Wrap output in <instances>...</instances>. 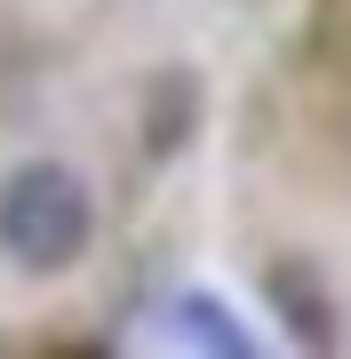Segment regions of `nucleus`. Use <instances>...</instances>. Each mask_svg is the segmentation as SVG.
Instances as JSON below:
<instances>
[{
	"instance_id": "f257e3e1",
	"label": "nucleus",
	"mask_w": 351,
	"mask_h": 359,
	"mask_svg": "<svg viewBox=\"0 0 351 359\" xmlns=\"http://www.w3.org/2000/svg\"><path fill=\"white\" fill-rule=\"evenodd\" d=\"M96 240V192L64 160H25L0 184V256L25 280H56Z\"/></svg>"
},
{
	"instance_id": "20e7f679",
	"label": "nucleus",
	"mask_w": 351,
	"mask_h": 359,
	"mask_svg": "<svg viewBox=\"0 0 351 359\" xmlns=\"http://www.w3.org/2000/svg\"><path fill=\"white\" fill-rule=\"evenodd\" d=\"M272 304L287 311V327H296V344H327L336 320H327V295L303 264H272Z\"/></svg>"
},
{
	"instance_id": "f03ea898",
	"label": "nucleus",
	"mask_w": 351,
	"mask_h": 359,
	"mask_svg": "<svg viewBox=\"0 0 351 359\" xmlns=\"http://www.w3.org/2000/svg\"><path fill=\"white\" fill-rule=\"evenodd\" d=\"M192 136H200V72L168 65V72L144 80V152H152V160H176Z\"/></svg>"
},
{
	"instance_id": "7ed1b4c3",
	"label": "nucleus",
	"mask_w": 351,
	"mask_h": 359,
	"mask_svg": "<svg viewBox=\"0 0 351 359\" xmlns=\"http://www.w3.org/2000/svg\"><path fill=\"white\" fill-rule=\"evenodd\" d=\"M168 335L176 344H200V351H216V359H256V335H247L232 311L216 304L208 287H184L176 304H168Z\"/></svg>"
}]
</instances>
